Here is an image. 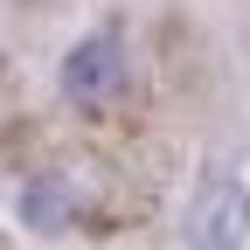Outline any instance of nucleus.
I'll list each match as a JSON object with an SVG mask.
<instances>
[{"mask_svg":"<svg viewBox=\"0 0 250 250\" xmlns=\"http://www.w3.org/2000/svg\"><path fill=\"white\" fill-rule=\"evenodd\" d=\"M21 223L28 229H42V236H62V229H77V223H90V181L83 174H35L21 188Z\"/></svg>","mask_w":250,"mask_h":250,"instance_id":"nucleus-2","label":"nucleus"},{"mask_svg":"<svg viewBox=\"0 0 250 250\" xmlns=\"http://www.w3.org/2000/svg\"><path fill=\"white\" fill-rule=\"evenodd\" d=\"M243 243H250V188L208 174L188 208V250H243Z\"/></svg>","mask_w":250,"mask_h":250,"instance_id":"nucleus-1","label":"nucleus"},{"mask_svg":"<svg viewBox=\"0 0 250 250\" xmlns=\"http://www.w3.org/2000/svg\"><path fill=\"white\" fill-rule=\"evenodd\" d=\"M62 90H70L77 104L104 111L118 90H125V56H118V35H90L70 49V62H62Z\"/></svg>","mask_w":250,"mask_h":250,"instance_id":"nucleus-3","label":"nucleus"}]
</instances>
